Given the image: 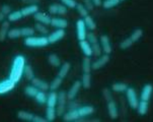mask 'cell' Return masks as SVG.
Here are the masks:
<instances>
[{
	"label": "cell",
	"mask_w": 153,
	"mask_h": 122,
	"mask_svg": "<svg viewBox=\"0 0 153 122\" xmlns=\"http://www.w3.org/2000/svg\"><path fill=\"white\" fill-rule=\"evenodd\" d=\"M25 66V58L23 55H16L14 57L13 61L11 63V67H10L9 71V79L14 82L15 84L22 79L23 75V69Z\"/></svg>",
	"instance_id": "6da1fadb"
},
{
	"label": "cell",
	"mask_w": 153,
	"mask_h": 122,
	"mask_svg": "<svg viewBox=\"0 0 153 122\" xmlns=\"http://www.w3.org/2000/svg\"><path fill=\"white\" fill-rule=\"evenodd\" d=\"M25 45L27 47H30V48L46 47V46L49 45L48 37H46V36H41V37L30 36V37L25 39Z\"/></svg>",
	"instance_id": "7a4b0ae2"
},
{
	"label": "cell",
	"mask_w": 153,
	"mask_h": 122,
	"mask_svg": "<svg viewBox=\"0 0 153 122\" xmlns=\"http://www.w3.org/2000/svg\"><path fill=\"white\" fill-rule=\"evenodd\" d=\"M66 101H67V94L64 91L58 93V100H57V107L56 113L57 116H63L66 110Z\"/></svg>",
	"instance_id": "3957f363"
},
{
	"label": "cell",
	"mask_w": 153,
	"mask_h": 122,
	"mask_svg": "<svg viewBox=\"0 0 153 122\" xmlns=\"http://www.w3.org/2000/svg\"><path fill=\"white\" fill-rule=\"evenodd\" d=\"M126 96H127V101H128V104L130 105L131 108L133 109H137L139 104V99L138 96H137V93L133 88H129L126 90Z\"/></svg>",
	"instance_id": "277c9868"
},
{
	"label": "cell",
	"mask_w": 153,
	"mask_h": 122,
	"mask_svg": "<svg viewBox=\"0 0 153 122\" xmlns=\"http://www.w3.org/2000/svg\"><path fill=\"white\" fill-rule=\"evenodd\" d=\"M86 25H85V22L83 19H80L76 22V34H77V39L79 41L81 40H85L87 36L86 33Z\"/></svg>",
	"instance_id": "5b68a950"
},
{
	"label": "cell",
	"mask_w": 153,
	"mask_h": 122,
	"mask_svg": "<svg viewBox=\"0 0 153 122\" xmlns=\"http://www.w3.org/2000/svg\"><path fill=\"white\" fill-rule=\"evenodd\" d=\"M15 85H16V84L14 82H12L9 77L6 79L1 80L0 82V95H5L7 93L11 92L15 88Z\"/></svg>",
	"instance_id": "8992f818"
},
{
	"label": "cell",
	"mask_w": 153,
	"mask_h": 122,
	"mask_svg": "<svg viewBox=\"0 0 153 122\" xmlns=\"http://www.w3.org/2000/svg\"><path fill=\"white\" fill-rule=\"evenodd\" d=\"M64 37H65V30H63V28H57L56 31H54L53 33H51L48 36L49 44H56L57 42L61 41Z\"/></svg>",
	"instance_id": "52a82bcc"
},
{
	"label": "cell",
	"mask_w": 153,
	"mask_h": 122,
	"mask_svg": "<svg viewBox=\"0 0 153 122\" xmlns=\"http://www.w3.org/2000/svg\"><path fill=\"white\" fill-rule=\"evenodd\" d=\"M110 61V54H103V55L98 56V58L94 62H92V69L97 70V69L102 68L103 66H105V64Z\"/></svg>",
	"instance_id": "ba28073f"
},
{
	"label": "cell",
	"mask_w": 153,
	"mask_h": 122,
	"mask_svg": "<svg viewBox=\"0 0 153 122\" xmlns=\"http://www.w3.org/2000/svg\"><path fill=\"white\" fill-rule=\"evenodd\" d=\"M81 87H82V85H81V82H80V80H76V82H74L73 85H71V88L69 89V91L66 93L67 99H68V100H74L75 97L77 96V94L79 93Z\"/></svg>",
	"instance_id": "9c48e42d"
},
{
	"label": "cell",
	"mask_w": 153,
	"mask_h": 122,
	"mask_svg": "<svg viewBox=\"0 0 153 122\" xmlns=\"http://www.w3.org/2000/svg\"><path fill=\"white\" fill-rule=\"evenodd\" d=\"M100 47H102V50L103 53L105 54H111V45L110 42V39L107 35H102L100 37Z\"/></svg>",
	"instance_id": "30bf717a"
},
{
	"label": "cell",
	"mask_w": 153,
	"mask_h": 122,
	"mask_svg": "<svg viewBox=\"0 0 153 122\" xmlns=\"http://www.w3.org/2000/svg\"><path fill=\"white\" fill-rule=\"evenodd\" d=\"M23 17L30 16V15H33L39 11V5L38 4H28L27 6H25L20 9Z\"/></svg>",
	"instance_id": "8fae6325"
},
{
	"label": "cell",
	"mask_w": 153,
	"mask_h": 122,
	"mask_svg": "<svg viewBox=\"0 0 153 122\" xmlns=\"http://www.w3.org/2000/svg\"><path fill=\"white\" fill-rule=\"evenodd\" d=\"M33 19L37 22H41V24H44L46 25H49L51 24V16H49L48 14L45 13V12H40L38 11L37 13L33 14Z\"/></svg>",
	"instance_id": "7c38bea8"
},
{
	"label": "cell",
	"mask_w": 153,
	"mask_h": 122,
	"mask_svg": "<svg viewBox=\"0 0 153 122\" xmlns=\"http://www.w3.org/2000/svg\"><path fill=\"white\" fill-rule=\"evenodd\" d=\"M50 25L56 28H63V30H65L68 27V22L65 19H62V17H52Z\"/></svg>",
	"instance_id": "4fadbf2b"
},
{
	"label": "cell",
	"mask_w": 153,
	"mask_h": 122,
	"mask_svg": "<svg viewBox=\"0 0 153 122\" xmlns=\"http://www.w3.org/2000/svg\"><path fill=\"white\" fill-rule=\"evenodd\" d=\"M30 82H32V85H35L39 91H44V92H46V91H48L50 89V85H49L48 82H45V80L38 79V77H33V79L30 80Z\"/></svg>",
	"instance_id": "5bb4252c"
},
{
	"label": "cell",
	"mask_w": 153,
	"mask_h": 122,
	"mask_svg": "<svg viewBox=\"0 0 153 122\" xmlns=\"http://www.w3.org/2000/svg\"><path fill=\"white\" fill-rule=\"evenodd\" d=\"M79 47L81 49L82 53L84 54L85 56L87 57H90L92 56V48H91V45L88 41L85 39V40H81L79 41Z\"/></svg>",
	"instance_id": "9a60e30c"
},
{
	"label": "cell",
	"mask_w": 153,
	"mask_h": 122,
	"mask_svg": "<svg viewBox=\"0 0 153 122\" xmlns=\"http://www.w3.org/2000/svg\"><path fill=\"white\" fill-rule=\"evenodd\" d=\"M80 118L78 110L77 109H70L68 112L63 114V120L64 121H76Z\"/></svg>",
	"instance_id": "2e32d148"
},
{
	"label": "cell",
	"mask_w": 153,
	"mask_h": 122,
	"mask_svg": "<svg viewBox=\"0 0 153 122\" xmlns=\"http://www.w3.org/2000/svg\"><path fill=\"white\" fill-rule=\"evenodd\" d=\"M10 27V22L8 20H4L2 22L1 25H0V42H4L7 38V34H8Z\"/></svg>",
	"instance_id": "e0dca14e"
},
{
	"label": "cell",
	"mask_w": 153,
	"mask_h": 122,
	"mask_svg": "<svg viewBox=\"0 0 153 122\" xmlns=\"http://www.w3.org/2000/svg\"><path fill=\"white\" fill-rule=\"evenodd\" d=\"M108 115H110V117L111 119L118 118V116H119L118 107H117L116 103L114 102L113 100H111L108 102Z\"/></svg>",
	"instance_id": "ac0fdd59"
},
{
	"label": "cell",
	"mask_w": 153,
	"mask_h": 122,
	"mask_svg": "<svg viewBox=\"0 0 153 122\" xmlns=\"http://www.w3.org/2000/svg\"><path fill=\"white\" fill-rule=\"evenodd\" d=\"M152 92H153V85L150 84L145 85L141 92V100L149 101V99L152 95Z\"/></svg>",
	"instance_id": "d6986e66"
},
{
	"label": "cell",
	"mask_w": 153,
	"mask_h": 122,
	"mask_svg": "<svg viewBox=\"0 0 153 122\" xmlns=\"http://www.w3.org/2000/svg\"><path fill=\"white\" fill-rule=\"evenodd\" d=\"M77 110H78L80 118L89 116V115H91V114H93V112H94V108H93L92 106H88V105L82 106V107H79L78 109H77Z\"/></svg>",
	"instance_id": "ffe728a7"
},
{
	"label": "cell",
	"mask_w": 153,
	"mask_h": 122,
	"mask_svg": "<svg viewBox=\"0 0 153 122\" xmlns=\"http://www.w3.org/2000/svg\"><path fill=\"white\" fill-rule=\"evenodd\" d=\"M57 100H58V94L56 93V91H51V93H49V95L47 96L46 104L49 107H56Z\"/></svg>",
	"instance_id": "44dd1931"
},
{
	"label": "cell",
	"mask_w": 153,
	"mask_h": 122,
	"mask_svg": "<svg viewBox=\"0 0 153 122\" xmlns=\"http://www.w3.org/2000/svg\"><path fill=\"white\" fill-rule=\"evenodd\" d=\"M70 68H71V64H70L69 62H64L63 64H61L60 65V69H59V72L57 75L62 77V79H64L67 76V74L69 73Z\"/></svg>",
	"instance_id": "7402d4cb"
},
{
	"label": "cell",
	"mask_w": 153,
	"mask_h": 122,
	"mask_svg": "<svg viewBox=\"0 0 153 122\" xmlns=\"http://www.w3.org/2000/svg\"><path fill=\"white\" fill-rule=\"evenodd\" d=\"M33 114L30 113V112H27V111H25V110H19L17 112V117L20 120H23V121H33Z\"/></svg>",
	"instance_id": "603a6c76"
},
{
	"label": "cell",
	"mask_w": 153,
	"mask_h": 122,
	"mask_svg": "<svg viewBox=\"0 0 153 122\" xmlns=\"http://www.w3.org/2000/svg\"><path fill=\"white\" fill-rule=\"evenodd\" d=\"M91 69H92V62L90 60L89 57L85 56V58H83V60H82V70H83V72L90 73Z\"/></svg>",
	"instance_id": "cb8c5ba5"
},
{
	"label": "cell",
	"mask_w": 153,
	"mask_h": 122,
	"mask_svg": "<svg viewBox=\"0 0 153 122\" xmlns=\"http://www.w3.org/2000/svg\"><path fill=\"white\" fill-rule=\"evenodd\" d=\"M7 16H8V22H19V19H22L23 17L20 10H14V11H11Z\"/></svg>",
	"instance_id": "d4e9b609"
},
{
	"label": "cell",
	"mask_w": 153,
	"mask_h": 122,
	"mask_svg": "<svg viewBox=\"0 0 153 122\" xmlns=\"http://www.w3.org/2000/svg\"><path fill=\"white\" fill-rule=\"evenodd\" d=\"M57 116L56 113V107H47L46 110V119L47 121H54Z\"/></svg>",
	"instance_id": "484cf974"
},
{
	"label": "cell",
	"mask_w": 153,
	"mask_h": 122,
	"mask_svg": "<svg viewBox=\"0 0 153 122\" xmlns=\"http://www.w3.org/2000/svg\"><path fill=\"white\" fill-rule=\"evenodd\" d=\"M81 85L84 89H89L91 87V75H90V73L84 72V74L82 75Z\"/></svg>",
	"instance_id": "4316f807"
},
{
	"label": "cell",
	"mask_w": 153,
	"mask_h": 122,
	"mask_svg": "<svg viewBox=\"0 0 153 122\" xmlns=\"http://www.w3.org/2000/svg\"><path fill=\"white\" fill-rule=\"evenodd\" d=\"M83 20H84L85 25H86V28H88V30L93 31V30L97 28V24H95L94 19H93L89 14L86 15L85 17H83Z\"/></svg>",
	"instance_id": "83f0119b"
},
{
	"label": "cell",
	"mask_w": 153,
	"mask_h": 122,
	"mask_svg": "<svg viewBox=\"0 0 153 122\" xmlns=\"http://www.w3.org/2000/svg\"><path fill=\"white\" fill-rule=\"evenodd\" d=\"M22 37V33H20V28H9L8 34H7V38L14 40V39H19Z\"/></svg>",
	"instance_id": "f1b7e54d"
},
{
	"label": "cell",
	"mask_w": 153,
	"mask_h": 122,
	"mask_svg": "<svg viewBox=\"0 0 153 122\" xmlns=\"http://www.w3.org/2000/svg\"><path fill=\"white\" fill-rule=\"evenodd\" d=\"M62 82H63V79L57 75L55 79H54L51 82V84L49 85H50V90H51V91H57V90L59 89V88L61 87Z\"/></svg>",
	"instance_id": "f546056e"
},
{
	"label": "cell",
	"mask_w": 153,
	"mask_h": 122,
	"mask_svg": "<svg viewBox=\"0 0 153 122\" xmlns=\"http://www.w3.org/2000/svg\"><path fill=\"white\" fill-rule=\"evenodd\" d=\"M48 62L49 64H51L52 66L54 67H59L61 65V60L56 54H50L48 56Z\"/></svg>",
	"instance_id": "4dcf8cb0"
},
{
	"label": "cell",
	"mask_w": 153,
	"mask_h": 122,
	"mask_svg": "<svg viewBox=\"0 0 153 122\" xmlns=\"http://www.w3.org/2000/svg\"><path fill=\"white\" fill-rule=\"evenodd\" d=\"M138 112L140 115H145L148 111V101H139V104H138Z\"/></svg>",
	"instance_id": "1f68e13d"
},
{
	"label": "cell",
	"mask_w": 153,
	"mask_h": 122,
	"mask_svg": "<svg viewBox=\"0 0 153 122\" xmlns=\"http://www.w3.org/2000/svg\"><path fill=\"white\" fill-rule=\"evenodd\" d=\"M127 89H128V85H127L125 82H116V84H114L111 85V90L117 93L126 92Z\"/></svg>",
	"instance_id": "d6a6232c"
},
{
	"label": "cell",
	"mask_w": 153,
	"mask_h": 122,
	"mask_svg": "<svg viewBox=\"0 0 153 122\" xmlns=\"http://www.w3.org/2000/svg\"><path fill=\"white\" fill-rule=\"evenodd\" d=\"M90 45H91V48H92V55H94V56H100L102 55V47H100V44L98 41H95V42H92V43H90Z\"/></svg>",
	"instance_id": "836d02e7"
},
{
	"label": "cell",
	"mask_w": 153,
	"mask_h": 122,
	"mask_svg": "<svg viewBox=\"0 0 153 122\" xmlns=\"http://www.w3.org/2000/svg\"><path fill=\"white\" fill-rule=\"evenodd\" d=\"M38 92H39V90L33 85H27V87L25 89V94L27 95V97H30V98H35L36 95L38 94Z\"/></svg>",
	"instance_id": "e575fe53"
},
{
	"label": "cell",
	"mask_w": 153,
	"mask_h": 122,
	"mask_svg": "<svg viewBox=\"0 0 153 122\" xmlns=\"http://www.w3.org/2000/svg\"><path fill=\"white\" fill-rule=\"evenodd\" d=\"M23 73H25V79L27 80H32L33 77H35V72H33V67L28 64H25V69H23Z\"/></svg>",
	"instance_id": "d590c367"
},
{
	"label": "cell",
	"mask_w": 153,
	"mask_h": 122,
	"mask_svg": "<svg viewBox=\"0 0 153 122\" xmlns=\"http://www.w3.org/2000/svg\"><path fill=\"white\" fill-rule=\"evenodd\" d=\"M120 2H121L120 0H103L102 5L105 9H111L114 8L117 5H119Z\"/></svg>",
	"instance_id": "8d00e7d4"
},
{
	"label": "cell",
	"mask_w": 153,
	"mask_h": 122,
	"mask_svg": "<svg viewBox=\"0 0 153 122\" xmlns=\"http://www.w3.org/2000/svg\"><path fill=\"white\" fill-rule=\"evenodd\" d=\"M35 32H36L35 28H30V27H25V28H20L22 37H25V38H27V37H30V36H33V35H35Z\"/></svg>",
	"instance_id": "74e56055"
},
{
	"label": "cell",
	"mask_w": 153,
	"mask_h": 122,
	"mask_svg": "<svg viewBox=\"0 0 153 122\" xmlns=\"http://www.w3.org/2000/svg\"><path fill=\"white\" fill-rule=\"evenodd\" d=\"M47 96H48V95H46V93L44 92V91H39L38 94L36 95L35 99H36V101H37L39 104L44 105V104L47 103Z\"/></svg>",
	"instance_id": "f35d334b"
},
{
	"label": "cell",
	"mask_w": 153,
	"mask_h": 122,
	"mask_svg": "<svg viewBox=\"0 0 153 122\" xmlns=\"http://www.w3.org/2000/svg\"><path fill=\"white\" fill-rule=\"evenodd\" d=\"M35 30L40 34H42L43 36L48 35L49 34V30H48V28H47V25L44 24H41V22H37V24L35 25Z\"/></svg>",
	"instance_id": "ab89813d"
},
{
	"label": "cell",
	"mask_w": 153,
	"mask_h": 122,
	"mask_svg": "<svg viewBox=\"0 0 153 122\" xmlns=\"http://www.w3.org/2000/svg\"><path fill=\"white\" fill-rule=\"evenodd\" d=\"M75 8L77 9V11H78V13H79V15L81 17H85L86 15H88V10L86 7H85V5L84 4H80V3H77V5H76V7Z\"/></svg>",
	"instance_id": "60d3db41"
},
{
	"label": "cell",
	"mask_w": 153,
	"mask_h": 122,
	"mask_svg": "<svg viewBox=\"0 0 153 122\" xmlns=\"http://www.w3.org/2000/svg\"><path fill=\"white\" fill-rule=\"evenodd\" d=\"M143 36V31L141 30V28H137V30H135L133 33H132L131 35V40L133 41V42H137L138 40L141 39V37Z\"/></svg>",
	"instance_id": "b9f144b4"
},
{
	"label": "cell",
	"mask_w": 153,
	"mask_h": 122,
	"mask_svg": "<svg viewBox=\"0 0 153 122\" xmlns=\"http://www.w3.org/2000/svg\"><path fill=\"white\" fill-rule=\"evenodd\" d=\"M133 41L131 40V38H127L125 40H123L120 44V48L122 50H126V49L130 48L132 45H133Z\"/></svg>",
	"instance_id": "7bdbcfd3"
},
{
	"label": "cell",
	"mask_w": 153,
	"mask_h": 122,
	"mask_svg": "<svg viewBox=\"0 0 153 122\" xmlns=\"http://www.w3.org/2000/svg\"><path fill=\"white\" fill-rule=\"evenodd\" d=\"M61 3L65 5L67 8H75L77 5V2L75 0H61Z\"/></svg>",
	"instance_id": "ee69618b"
},
{
	"label": "cell",
	"mask_w": 153,
	"mask_h": 122,
	"mask_svg": "<svg viewBox=\"0 0 153 122\" xmlns=\"http://www.w3.org/2000/svg\"><path fill=\"white\" fill-rule=\"evenodd\" d=\"M0 11L7 16V15L11 12V8H10V6L8 4H3V5H1V7H0Z\"/></svg>",
	"instance_id": "f6af8a7d"
},
{
	"label": "cell",
	"mask_w": 153,
	"mask_h": 122,
	"mask_svg": "<svg viewBox=\"0 0 153 122\" xmlns=\"http://www.w3.org/2000/svg\"><path fill=\"white\" fill-rule=\"evenodd\" d=\"M48 11H49V13H51V14H57V12H58V4L57 3L51 4L50 6L48 7Z\"/></svg>",
	"instance_id": "bcb514c9"
},
{
	"label": "cell",
	"mask_w": 153,
	"mask_h": 122,
	"mask_svg": "<svg viewBox=\"0 0 153 122\" xmlns=\"http://www.w3.org/2000/svg\"><path fill=\"white\" fill-rule=\"evenodd\" d=\"M67 13V7L65 5L63 4H58V12H57V14L58 15H64Z\"/></svg>",
	"instance_id": "7dc6e473"
},
{
	"label": "cell",
	"mask_w": 153,
	"mask_h": 122,
	"mask_svg": "<svg viewBox=\"0 0 153 122\" xmlns=\"http://www.w3.org/2000/svg\"><path fill=\"white\" fill-rule=\"evenodd\" d=\"M102 95H103V97H105V99L108 101V102L111 100V92L108 89H103L102 90Z\"/></svg>",
	"instance_id": "c3c4849f"
},
{
	"label": "cell",
	"mask_w": 153,
	"mask_h": 122,
	"mask_svg": "<svg viewBox=\"0 0 153 122\" xmlns=\"http://www.w3.org/2000/svg\"><path fill=\"white\" fill-rule=\"evenodd\" d=\"M83 1H84L85 7H86L88 10H92L93 9V7H94V4L92 3L91 0H83Z\"/></svg>",
	"instance_id": "681fc988"
},
{
	"label": "cell",
	"mask_w": 153,
	"mask_h": 122,
	"mask_svg": "<svg viewBox=\"0 0 153 122\" xmlns=\"http://www.w3.org/2000/svg\"><path fill=\"white\" fill-rule=\"evenodd\" d=\"M46 121H47V119L40 115H35L33 118V122H46Z\"/></svg>",
	"instance_id": "f907efd6"
},
{
	"label": "cell",
	"mask_w": 153,
	"mask_h": 122,
	"mask_svg": "<svg viewBox=\"0 0 153 122\" xmlns=\"http://www.w3.org/2000/svg\"><path fill=\"white\" fill-rule=\"evenodd\" d=\"M22 2L27 4H37L39 0H22Z\"/></svg>",
	"instance_id": "816d5d0a"
},
{
	"label": "cell",
	"mask_w": 153,
	"mask_h": 122,
	"mask_svg": "<svg viewBox=\"0 0 153 122\" xmlns=\"http://www.w3.org/2000/svg\"><path fill=\"white\" fill-rule=\"evenodd\" d=\"M91 1L94 4V6H100L102 4V0H91Z\"/></svg>",
	"instance_id": "f5cc1de1"
},
{
	"label": "cell",
	"mask_w": 153,
	"mask_h": 122,
	"mask_svg": "<svg viewBox=\"0 0 153 122\" xmlns=\"http://www.w3.org/2000/svg\"><path fill=\"white\" fill-rule=\"evenodd\" d=\"M5 17H6V15H5L4 13H2V12L0 11V22H4V20H5Z\"/></svg>",
	"instance_id": "db71d44e"
},
{
	"label": "cell",
	"mask_w": 153,
	"mask_h": 122,
	"mask_svg": "<svg viewBox=\"0 0 153 122\" xmlns=\"http://www.w3.org/2000/svg\"><path fill=\"white\" fill-rule=\"evenodd\" d=\"M120 1H124V0H120Z\"/></svg>",
	"instance_id": "11a10c76"
}]
</instances>
